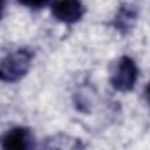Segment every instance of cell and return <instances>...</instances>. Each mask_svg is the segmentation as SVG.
<instances>
[{"instance_id": "4", "label": "cell", "mask_w": 150, "mask_h": 150, "mask_svg": "<svg viewBox=\"0 0 150 150\" xmlns=\"http://www.w3.org/2000/svg\"><path fill=\"white\" fill-rule=\"evenodd\" d=\"M2 150H35V138L26 127H12L2 136Z\"/></svg>"}, {"instance_id": "2", "label": "cell", "mask_w": 150, "mask_h": 150, "mask_svg": "<svg viewBox=\"0 0 150 150\" xmlns=\"http://www.w3.org/2000/svg\"><path fill=\"white\" fill-rule=\"evenodd\" d=\"M138 75H140V72H138V67H136L134 59L124 56L113 67V72L110 75V84H112V87L115 91L127 93L136 86Z\"/></svg>"}, {"instance_id": "7", "label": "cell", "mask_w": 150, "mask_h": 150, "mask_svg": "<svg viewBox=\"0 0 150 150\" xmlns=\"http://www.w3.org/2000/svg\"><path fill=\"white\" fill-rule=\"evenodd\" d=\"M149 100H150V86H149Z\"/></svg>"}, {"instance_id": "1", "label": "cell", "mask_w": 150, "mask_h": 150, "mask_svg": "<svg viewBox=\"0 0 150 150\" xmlns=\"http://www.w3.org/2000/svg\"><path fill=\"white\" fill-rule=\"evenodd\" d=\"M33 61V52L30 49H18L0 61V80L16 82L28 74Z\"/></svg>"}, {"instance_id": "6", "label": "cell", "mask_w": 150, "mask_h": 150, "mask_svg": "<svg viewBox=\"0 0 150 150\" xmlns=\"http://www.w3.org/2000/svg\"><path fill=\"white\" fill-rule=\"evenodd\" d=\"M4 9H5V0H0V18L4 14Z\"/></svg>"}, {"instance_id": "3", "label": "cell", "mask_w": 150, "mask_h": 150, "mask_svg": "<svg viewBox=\"0 0 150 150\" xmlns=\"http://www.w3.org/2000/svg\"><path fill=\"white\" fill-rule=\"evenodd\" d=\"M51 12L61 23H77L84 16V5L82 0H52Z\"/></svg>"}, {"instance_id": "5", "label": "cell", "mask_w": 150, "mask_h": 150, "mask_svg": "<svg viewBox=\"0 0 150 150\" xmlns=\"http://www.w3.org/2000/svg\"><path fill=\"white\" fill-rule=\"evenodd\" d=\"M25 7H30V9H40V7H44L49 0H19Z\"/></svg>"}]
</instances>
